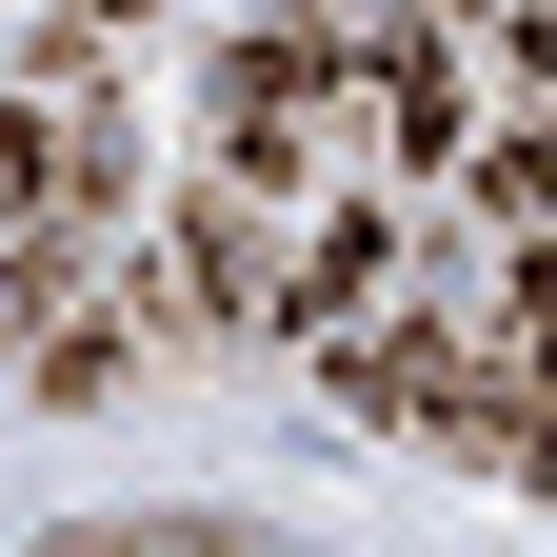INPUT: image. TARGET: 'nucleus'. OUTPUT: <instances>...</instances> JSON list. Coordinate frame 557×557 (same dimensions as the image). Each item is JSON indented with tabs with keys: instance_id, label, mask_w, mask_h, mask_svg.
I'll list each match as a JSON object with an SVG mask.
<instances>
[{
	"instance_id": "1",
	"label": "nucleus",
	"mask_w": 557,
	"mask_h": 557,
	"mask_svg": "<svg viewBox=\"0 0 557 557\" xmlns=\"http://www.w3.org/2000/svg\"><path fill=\"white\" fill-rule=\"evenodd\" d=\"M180 239L379 438L557 498V0H239Z\"/></svg>"
},
{
	"instance_id": "2",
	"label": "nucleus",
	"mask_w": 557,
	"mask_h": 557,
	"mask_svg": "<svg viewBox=\"0 0 557 557\" xmlns=\"http://www.w3.org/2000/svg\"><path fill=\"white\" fill-rule=\"evenodd\" d=\"M120 239V139L100 100H0V359H40L81 319V278Z\"/></svg>"
}]
</instances>
